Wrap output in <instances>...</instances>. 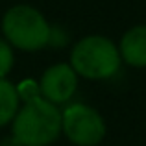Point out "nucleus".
<instances>
[{"mask_svg": "<svg viewBox=\"0 0 146 146\" xmlns=\"http://www.w3.org/2000/svg\"><path fill=\"white\" fill-rule=\"evenodd\" d=\"M2 32L13 46L33 52L52 41V28L46 19L30 6H15L4 15Z\"/></svg>", "mask_w": 146, "mask_h": 146, "instance_id": "nucleus-3", "label": "nucleus"}, {"mask_svg": "<svg viewBox=\"0 0 146 146\" xmlns=\"http://www.w3.org/2000/svg\"><path fill=\"white\" fill-rule=\"evenodd\" d=\"M13 67V52L11 46L6 41L0 39V80H4L7 76V72Z\"/></svg>", "mask_w": 146, "mask_h": 146, "instance_id": "nucleus-8", "label": "nucleus"}, {"mask_svg": "<svg viewBox=\"0 0 146 146\" xmlns=\"http://www.w3.org/2000/svg\"><path fill=\"white\" fill-rule=\"evenodd\" d=\"M118 52L131 67H146V26H135L126 32Z\"/></svg>", "mask_w": 146, "mask_h": 146, "instance_id": "nucleus-6", "label": "nucleus"}, {"mask_svg": "<svg viewBox=\"0 0 146 146\" xmlns=\"http://www.w3.org/2000/svg\"><path fill=\"white\" fill-rule=\"evenodd\" d=\"M120 59L118 48L109 39L102 35H91L74 46L70 54V67L83 78L106 80L117 74Z\"/></svg>", "mask_w": 146, "mask_h": 146, "instance_id": "nucleus-2", "label": "nucleus"}, {"mask_svg": "<svg viewBox=\"0 0 146 146\" xmlns=\"http://www.w3.org/2000/svg\"><path fill=\"white\" fill-rule=\"evenodd\" d=\"M61 133V111L37 96L28 100L13 118V139L21 146H46Z\"/></svg>", "mask_w": 146, "mask_h": 146, "instance_id": "nucleus-1", "label": "nucleus"}, {"mask_svg": "<svg viewBox=\"0 0 146 146\" xmlns=\"http://www.w3.org/2000/svg\"><path fill=\"white\" fill-rule=\"evenodd\" d=\"M61 129L76 146H96L106 135L100 113L85 104H72L61 113Z\"/></svg>", "mask_w": 146, "mask_h": 146, "instance_id": "nucleus-4", "label": "nucleus"}, {"mask_svg": "<svg viewBox=\"0 0 146 146\" xmlns=\"http://www.w3.org/2000/svg\"><path fill=\"white\" fill-rule=\"evenodd\" d=\"M19 102L21 98H19L17 87L6 78L0 80V128L15 118L19 111Z\"/></svg>", "mask_w": 146, "mask_h": 146, "instance_id": "nucleus-7", "label": "nucleus"}, {"mask_svg": "<svg viewBox=\"0 0 146 146\" xmlns=\"http://www.w3.org/2000/svg\"><path fill=\"white\" fill-rule=\"evenodd\" d=\"M78 89V74L67 63H57L46 68L39 82L41 96L52 104H65L74 96Z\"/></svg>", "mask_w": 146, "mask_h": 146, "instance_id": "nucleus-5", "label": "nucleus"}, {"mask_svg": "<svg viewBox=\"0 0 146 146\" xmlns=\"http://www.w3.org/2000/svg\"><path fill=\"white\" fill-rule=\"evenodd\" d=\"M17 93H19V98L28 102V100H33L37 96H41V91H39V83L35 82H30V80H24L21 85L17 87Z\"/></svg>", "mask_w": 146, "mask_h": 146, "instance_id": "nucleus-9", "label": "nucleus"}]
</instances>
